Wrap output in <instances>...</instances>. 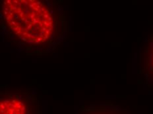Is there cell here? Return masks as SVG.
Instances as JSON below:
<instances>
[{"label":"cell","instance_id":"1","mask_svg":"<svg viewBox=\"0 0 153 114\" xmlns=\"http://www.w3.org/2000/svg\"><path fill=\"white\" fill-rule=\"evenodd\" d=\"M2 10L9 28L24 42L42 44L52 35L53 16L41 1L7 0L3 4Z\"/></svg>","mask_w":153,"mask_h":114},{"label":"cell","instance_id":"2","mask_svg":"<svg viewBox=\"0 0 153 114\" xmlns=\"http://www.w3.org/2000/svg\"><path fill=\"white\" fill-rule=\"evenodd\" d=\"M28 101L17 96L1 99L0 114H34Z\"/></svg>","mask_w":153,"mask_h":114},{"label":"cell","instance_id":"3","mask_svg":"<svg viewBox=\"0 0 153 114\" xmlns=\"http://www.w3.org/2000/svg\"><path fill=\"white\" fill-rule=\"evenodd\" d=\"M82 114H129L125 110L114 105H106L94 107L93 109L85 111Z\"/></svg>","mask_w":153,"mask_h":114},{"label":"cell","instance_id":"4","mask_svg":"<svg viewBox=\"0 0 153 114\" xmlns=\"http://www.w3.org/2000/svg\"><path fill=\"white\" fill-rule=\"evenodd\" d=\"M148 75L150 83L153 87V33L150 38L148 47Z\"/></svg>","mask_w":153,"mask_h":114}]
</instances>
